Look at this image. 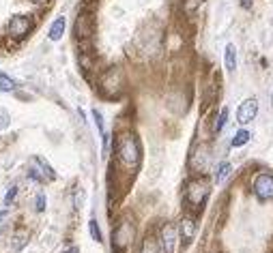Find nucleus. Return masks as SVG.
<instances>
[{"label": "nucleus", "instance_id": "nucleus-1", "mask_svg": "<svg viewBox=\"0 0 273 253\" xmlns=\"http://www.w3.org/2000/svg\"><path fill=\"white\" fill-rule=\"evenodd\" d=\"M114 157L121 170L133 174L142 163V146L133 131H118L114 138Z\"/></svg>", "mask_w": 273, "mask_h": 253}, {"label": "nucleus", "instance_id": "nucleus-2", "mask_svg": "<svg viewBox=\"0 0 273 253\" xmlns=\"http://www.w3.org/2000/svg\"><path fill=\"white\" fill-rule=\"evenodd\" d=\"M209 195H211V180L209 176H192L185 183V204L189 213H200L204 208V204L209 200Z\"/></svg>", "mask_w": 273, "mask_h": 253}, {"label": "nucleus", "instance_id": "nucleus-3", "mask_svg": "<svg viewBox=\"0 0 273 253\" xmlns=\"http://www.w3.org/2000/svg\"><path fill=\"white\" fill-rule=\"evenodd\" d=\"M125 90V77L123 71L118 67H110L106 69L101 77H99V93L106 99H118Z\"/></svg>", "mask_w": 273, "mask_h": 253}, {"label": "nucleus", "instance_id": "nucleus-4", "mask_svg": "<svg viewBox=\"0 0 273 253\" xmlns=\"http://www.w3.org/2000/svg\"><path fill=\"white\" fill-rule=\"evenodd\" d=\"M211 161H213V155H211V146L204 142H200L194 146L192 155H189V172H192V176H204L209 167H211Z\"/></svg>", "mask_w": 273, "mask_h": 253}, {"label": "nucleus", "instance_id": "nucleus-5", "mask_svg": "<svg viewBox=\"0 0 273 253\" xmlns=\"http://www.w3.org/2000/svg\"><path fill=\"white\" fill-rule=\"evenodd\" d=\"M133 238H135V225H133V221L131 219H123L112 230V251L125 253L127 247L133 242Z\"/></svg>", "mask_w": 273, "mask_h": 253}, {"label": "nucleus", "instance_id": "nucleus-6", "mask_svg": "<svg viewBox=\"0 0 273 253\" xmlns=\"http://www.w3.org/2000/svg\"><path fill=\"white\" fill-rule=\"evenodd\" d=\"M252 193L260 202H273V174L267 170H258L252 176Z\"/></svg>", "mask_w": 273, "mask_h": 253}, {"label": "nucleus", "instance_id": "nucleus-7", "mask_svg": "<svg viewBox=\"0 0 273 253\" xmlns=\"http://www.w3.org/2000/svg\"><path fill=\"white\" fill-rule=\"evenodd\" d=\"M74 32H76V37H78V41L82 45V52H88L90 37H93V32H95V17H93V13L82 11L78 15V20H76Z\"/></svg>", "mask_w": 273, "mask_h": 253}, {"label": "nucleus", "instance_id": "nucleus-8", "mask_svg": "<svg viewBox=\"0 0 273 253\" xmlns=\"http://www.w3.org/2000/svg\"><path fill=\"white\" fill-rule=\"evenodd\" d=\"M157 236H159V245H161V251H163V253H177V251H179V245H181L179 225L170 223V221L161 223Z\"/></svg>", "mask_w": 273, "mask_h": 253}, {"label": "nucleus", "instance_id": "nucleus-9", "mask_svg": "<svg viewBox=\"0 0 273 253\" xmlns=\"http://www.w3.org/2000/svg\"><path fill=\"white\" fill-rule=\"evenodd\" d=\"M30 30H32V17L30 15H15V17H11V22L7 26V32L17 41L28 37Z\"/></svg>", "mask_w": 273, "mask_h": 253}, {"label": "nucleus", "instance_id": "nucleus-10", "mask_svg": "<svg viewBox=\"0 0 273 253\" xmlns=\"http://www.w3.org/2000/svg\"><path fill=\"white\" fill-rule=\"evenodd\" d=\"M196 232H198V217H196V213H185L183 217H181V221H179L181 242H183V245H189V242L194 240Z\"/></svg>", "mask_w": 273, "mask_h": 253}, {"label": "nucleus", "instance_id": "nucleus-11", "mask_svg": "<svg viewBox=\"0 0 273 253\" xmlns=\"http://www.w3.org/2000/svg\"><path fill=\"white\" fill-rule=\"evenodd\" d=\"M256 114H258V101L254 97H250L236 107V122H239L241 126H245L256 118Z\"/></svg>", "mask_w": 273, "mask_h": 253}, {"label": "nucleus", "instance_id": "nucleus-12", "mask_svg": "<svg viewBox=\"0 0 273 253\" xmlns=\"http://www.w3.org/2000/svg\"><path fill=\"white\" fill-rule=\"evenodd\" d=\"M138 253H163L159 245V236H155L153 232H147L140 242V251Z\"/></svg>", "mask_w": 273, "mask_h": 253}, {"label": "nucleus", "instance_id": "nucleus-13", "mask_svg": "<svg viewBox=\"0 0 273 253\" xmlns=\"http://www.w3.org/2000/svg\"><path fill=\"white\" fill-rule=\"evenodd\" d=\"M224 67L228 73H234L236 71V48L232 43H228L224 50Z\"/></svg>", "mask_w": 273, "mask_h": 253}, {"label": "nucleus", "instance_id": "nucleus-14", "mask_svg": "<svg viewBox=\"0 0 273 253\" xmlns=\"http://www.w3.org/2000/svg\"><path fill=\"white\" fill-rule=\"evenodd\" d=\"M230 174H232V165L228 163V161H222V163L217 165V170H215V183L224 185L226 180L230 178Z\"/></svg>", "mask_w": 273, "mask_h": 253}, {"label": "nucleus", "instance_id": "nucleus-15", "mask_svg": "<svg viewBox=\"0 0 273 253\" xmlns=\"http://www.w3.org/2000/svg\"><path fill=\"white\" fill-rule=\"evenodd\" d=\"M250 138H252V133L245 129V126H241V129L234 133V138L230 140V146H232V148H243L245 144L250 142Z\"/></svg>", "mask_w": 273, "mask_h": 253}, {"label": "nucleus", "instance_id": "nucleus-16", "mask_svg": "<svg viewBox=\"0 0 273 253\" xmlns=\"http://www.w3.org/2000/svg\"><path fill=\"white\" fill-rule=\"evenodd\" d=\"M93 118H95V122H97V129H99V135H101V146H104V150L108 148V133H106V124H104V116H101V112L99 110H93Z\"/></svg>", "mask_w": 273, "mask_h": 253}, {"label": "nucleus", "instance_id": "nucleus-17", "mask_svg": "<svg viewBox=\"0 0 273 253\" xmlns=\"http://www.w3.org/2000/svg\"><path fill=\"white\" fill-rule=\"evenodd\" d=\"M62 32H65V17H58V20L52 24L48 37H50V41H60L62 39Z\"/></svg>", "mask_w": 273, "mask_h": 253}, {"label": "nucleus", "instance_id": "nucleus-18", "mask_svg": "<svg viewBox=\"0 0 273 253\" xmlns=\"http://www.w3.org/2000/svg\"><path fill=\"white\" fill-rule=\"evenodd\" d=\"M32 163H35V165H39V172H41V174L48 178V180H54V178H56V174H54V170H52V165L48 163V161H43L41 157H32Z\"/></svg>", "mask_w": 273, "mask_h": 253}, {"label": "nucleus", "instance_id": "nucleus-19", "mask_svg": "<svg viewBox=\"0 0 273 253\" xmlns=\"http://www.w3.org/2000/svg\"><path fill=\"white\" fill-rule=\"evenodd\" d=\"M11 240H13V242H11V251H20V249L26 245V240H28V232H26V230H17V232L13 234Z\"/></svg>", "mask_w": 273, "mask_h": 253}, {"label": "nucleus", "instance_id": "nucleus-20", "mask_svg": "<svg viewBox=\"0 0 273 253\" xmlns=\"http://www.w3.org/2000/svg\"><path fill=\"white\" fill-rule=\"evenodd\" d=\"M226 122H228V107H222L220 110V114L215 116V122H213V133H220L224 126H226Z\"/></svg>", "mask_w": 273, "mask_h": 253}, {"label": "nucleus", "instance_id": "nucleus-21", "mask_svg": "<svg viewBox=\"0 0 273 253\" xmlns=\"http://www.w3.org/2000/svg\"><path fill=\"white\" fill-rule=\"evenodd\" d=\"M0 90H3V93H11V90H15V82L7 73H0Z\"/></svg>", "mask_w": 273, "mask_h": 253}, {"label": "nucleus", "instance_id": "nucleus-22", "mask_svg": "<svg viewBox=\"0 0 273 253\" xmlns=\"http://www.w3.org/2000/svg\"><path fill=\"white\" fill-rule=\"evenodd\" d=\"M88 232H90V236H93V240H95V242H101V240H104L101 230H99V225H97V221H95V219H90V221H88Z\"/></svg>", "mask_w": 273, "mask_h": 253}, {"label": "nucleus", "instance_id": "nucleus-23", "mask_svg": "<svg viewBox=\"0 0 273 253\" xmlns=\"http://www.w3.org/2000/svg\"><path fill=\"white\" fill-rule=\"evenodd\" d=\"M202 3H204V0H181V5H183V11L185 13H194Z\"/></svg>", "mask_w": 273, "mask_h": 253}, {"label": "nucleus", "instance_id": "nucleus-24", "mask_svg": "<svg viewBox=\"0 0 273 253\" xmlns=\"http://www.w3.org/2000/svg\"><path fill=\"white\" fill-rule=\"evenodd\" d=\"M15 195H17V187L13 185V187H9V191H7V195H5V206H9L13 200H15Z\"/></svg>", "mask_w": 273, "mask_h": 253}, {"label": "nucleus", "instance_id": "nucleus-25", "mask_svg": "<svg viewBox=\"0 0 273 253\" xmlns=\"http://www.w3.org/2000/svg\"><path fill=\"white\" fill-rule=\"evenodd\" d=\"M45 206H48V197H45L43 193H39L37 195V206H35V208H37V213H43Z\"/></svg>", "mask_w": 273, "mask_h": 253}, {"label": "nucleus", "instance_id": "nucleus-26", "mask_svg": "<svg viewBox=\"0 0 273 253\" xmlns=\"http://www.w3.org/2000/svg\"><path fill=\"white\" fill-rule=\"evenodd\" d=\"M28 176L35 180V183H45V176L41 174L39 170H35V167H32V170H28Z\"/></svg>", "mask_w": 273, "mask_h": 253}, {"label": "nucleus", "instance_id": "nucleus-27", "mask_svg": "<svg viewBox=\"0 0 273 253\" xmlns=\"http://www.w3.org/2000/svg\"><path fill=\"white\" fill-rule=\"evenodd\" d=\"M82 206V189L78 187V191H76V208H80Z\"/></svg>", "mask_w": 273, "mask_h": 253}, {"label": "nucleus", "instance_id": "nucleus-28", "mask_svg": "<svg viewBox=\"0 0 273 253\" xmlns=\"http://www.w3.org/2000/svg\"><path fill=\"white\" fill-rule=\"evenodd\" d=\"M7 122H9L7 114H0V129H3V126H7Z\"/></svg>", "mask_w": 273, "mask_h": 253}, {"label": "nucleus", "instance_id": "nucleus-29", "mask_svg": "<svg viewBox=\"0 0 273 253\" xmlns=\"http://www.w3.org/2000/svg\"><path fill=\"white\" fill-rule=\"evenodd\" d=\"M252 3H254V0H241V7H243V9H250Z\"/></svg>", "mask_w": 273, "mask_h": 253}, {"label": "nucleus", "instance_id": "nucleus-30", "mask_svg": "<svg viewBox=\"0 0 273 253\" xmlns=\"http://www.w3.org/2000/svg\"><path fill=\"white\" fill-rule=\"evenodd\" d=\"M62 253H80V249L78 247H69V249H65Z\"/></svg>", "mask_w": 273, "mask_h": 253}, {"label": "nucleus", "instance_id": "nucleus-31", "mask_svg": "<svg viewBox=\"0 0 273 253\" xmlns=\"http://www.w3.org/2000/svg\"><path fill=\"white\" fill-rule=\"evenodd\" d=\"M32 3H35V5H45L48 0H32Z\"/></svg>", "mask_w": 273, "mask_h": 253}, {"label": "nucleus", "instance_id": "nucleus-32", "mask_svg": "<svg viewBox=\"0 0 273 253\" xmlns=\"http://www.w3.org/2000/svg\"><path fill=\"white\" fill-rule=\"evenodd\" d=\"M5 215H7V213H5V210H0V219H3V217H5Z\"/></svg>", "mask_w": 273, "mask_h": 253}, {"label": "nucleus", "instance_id": "nucleus-33", "mask_svg": "<svg viewBox=\"0 0 273 253\" xmlns=\"http://www.w3.org/2000/svg\"><path fill=\"white\" fill-rule=\"evenodd\" d=\"M271 105H273V90H271Z\"/></svg>", "mask_w": 273, "mask_h": 253}, {"label": "nucleus", "instance_id": "nucleus-34", "mask_svg": "<svg viewBox=\"0 0 273 253\" xmlns=\"http://www.w3.org/2000/svg\"><path fill=\"white\" fill-rule=\"evenodd\" d=\"M0 234H3V225H0Z\"/></svg>", "mask_w": 273, "mask_h": 253}]
</instances>
